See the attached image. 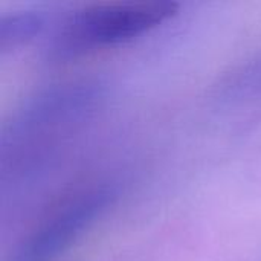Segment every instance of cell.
I'll list each match as a JSON object with an SVG mask.
<instances>
[{"mask_svg": "<svg viewBox=\"0 0 261 261\" xmlns=\"http://www.w3.org/2000/svg\"><path fill=\"white\" fill-rule=\"evenodd\" d=\"M179 12L176 2H112L75 11L60 34L63 49L86 50L130 41Z\"/></svg>", "mask_w": 261, "mask_h": 261, "instance_id": "1", "label": "cell"}, {"mask_svg": "<svg viewBox=\"0 0 261 261\" xmlns=\"http://www.w3.org/2000/svg\"><path fill=\"white\" fill-rule=\"evenodd\" d=\"M113 191L92 187L69 196L31 234L20 254L21 261H46L70 246L109 206Z\"/></svg>", "mask_w": 261, "mask_h": 261, "instance_id": "2", "label": "cell"}, {"mask_svg": "<svg viewBox=\"0 0 261 261\" xmlns=\"http://www.w3.org/2000/svg\"><path fill=\"white\" fill-rule=\"evenodd\" d=\"M47 23V12L41 9H21L0 17V52L14 50L34 40Z\"/></svg>", "mask_w": 261, "mask_h": 261, "instance_id": "3", "label": "cell"}, {"mask_svg": "<svg viewBox=\"0 0 261 261\" xmlns=\"http://www.w3.org/2000/svg\"><path fill=\"white\" fill-rule=\"evenodd\" d=\"M228 86L234 90L261 87V52L232 75V80Z\"/></svg>", "mask_w": 261, "mask_h": 261, "instance_id": "4", "label": "cell"}]
</instances>
